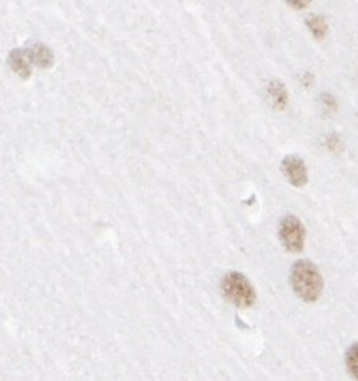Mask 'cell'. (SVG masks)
Returning a JSON list of instances; mask_svg holds the SVG:
<instances>
[{
  "label": "cell",
  "instance_id": "277c9868",
  "mask_svg": "<svg viewBox=\"0 0 358 381\" xmlns=\"http://www.w3.org/2000/svg\"><path fill=\"white\" fill-rule=\"evenodd\" d=\"M281 170L287 179V182L297 188L305 187L308 182V169L305 161L297 154H287L281 161Z\"/></svg>",
  "mask_w": 358,
  "mask_h": 381
},
{
  "label": "cell",
  "instance_id": "ba28073f",
  "mask_svg": "<svg viewBox=\"0 0 358 381\" xmlns=\"http://www.w3.org/2000/svg\"><path fill=\"white\" fill-rule=\"evenodd\" d=\"M307 28L310 29V33L313 34V37L315 39H325L327 34V23L325 17H321V15H310V17H307L305 19Z\"/></svg>",
  "mask_w": 358,
  "mask_h": 381
},
{
  "label": "cell",
  "instance_id": "8992f818",
  "mask_svg": "<svg viewBox=\"0 0 358 381\" xmlns=\"http://www.w3.org/2000/svg\"><path fill=\"white\" fill-rule=\"evenodd\" d=\"M29 60H31V63L36 64L39 68L49 69L53 67V62H56V57H53V52L51 48L47 47V45L44 44H33L31 47L28 50Z\"/></svg>",
  "mask_w": 358,
  "mask_h": 381
},
{
  "label": "cell",
  "instance_id": "52a82bcc",
  "mask_svg": "<svg viewBox=\"0 0 358 381\" xmlns=\"http://www.w3.org/2000/svg\"><path fill=\"white\" fill-rule=\"evenodd\" d=\"M266 95L271 105L278 109H282L287 105V89L280 81H271L266 85Z\"/></svg>",
  "mask_w": 358,
  "mask_h": 381
},
{
  "label": "cell",
  "instance_id": "7a4b0ae2",
  "mask_svg": "<svg viewBox=\"0 0 358 381\" xmlns=\"http://www.w3.org/2000/svg\"><path fill=\"white\" fill-rule=\"evenodd\" d=\"M221 292L236 308H250L257 301L255 288L241 272H228L221 280Z\"/></svg>",
  "mask_w": 358,
  "mask_h": 381
},
{
  "label": "cell",
  "instance_id": "3957f363",
  "mask_svg": "<svg viewBox=\"0 0 358 381\" xmlns=\"http://www.w3.org/2000/svg\"><path fill=\"white\" fill-rule=\"evenodd\" d=\"M280 242L289 253H300L305 248V227L294 214H286L280 220Z\"/></svg>",
  "mask_w": 358,
  "mask_h": 381
},
{
  "label": "cell",
  "instance_id": "5b68a950",
  "mask_svg": "<svg viewBox=\"0 0 358 381\" xmlns=\"http://www.w3.org/2000/svg\"><path fill=\"white\" fill-rule=\"evenodd\" d=\"M8 64L12 71L22 79L31 78V60L26 50L15 48L8 55Z\"/></svg>",
  "mask_w": 358,
  "mask_h": 381
},
{
  "label": "cell",
  "instance_id": "9c48e42d",
  "mask_svg": "<svg viewBox=\"0 0 358 381\" xmlns=\"http://www.w3.org/2000/svg\"><path fill=\"white\" fill-rule=\"evenodd\" d=\"M346 367L352 378L358 381V343L350 344L346 353Z\"/></svg>",
  "mask_w": 358,
  "mask_h": 381
},
{
  "label": "cell",
  "instance_id": "6da1fadb",
  "mask_svg": "<svg viewBox=\"0 0 358 381\" xmlns=\"http://www.w3.org/2000/svg\"><path fill=\"white\" fill-rule=\"evenodd\" d=\"M291 287L303 303H316L321 298L325 282L312 260L300 259L291 269Z\"/></svg>",
  "mask_w": 358,
  "mask_h": 381
},
{
  "label": "cell",
  "instance_id": "30bf717a",
  "mask_svg": "<svg viewBox=\"0 0 358 381\" xmlns=\"http://www.w3.org/2000/svg\"><path fill=\"white\" fill-rule=\"evenodd\" d=\"M287 3L292 5L294 8H305L308 5V2H287Z\"/></svg>",
  "mask_w": 358,
  "mask_h": 381
}]
</instances>
